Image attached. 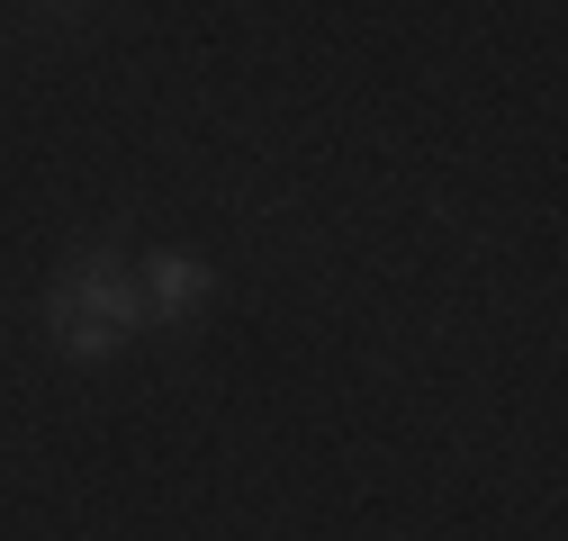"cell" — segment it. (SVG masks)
Wrapping results in <instances>:
<instances>
[{"label":"cell","mask_w":568,"mask_h":541,"mask_svg":"<svg viewBox=\"0 0 568 541\" xmlns=\"http://www.w3.org/2000/svg\"><path fill=\"white\" fill-rule=\"evenodd\" d=\"M135 289H145L154 325H172V316H190L207 289H217V270H207L199 253H135Z\"/></svg>","instance_id":"2"},{"label":"cell","mask_w":568,"mask_h":541,"mask_svg":"<svg viewBox=\"0 0 568 541\" xmlns=\"http://www.w3.org/2000/svg\"><path fill=\"white\" fill-rule=\"evenodd\" d=\"M145 289H135V253L118 244H91L54 270V289H45V334H54V353L63 361H118L135 334H145Z\"/></svg>","instance_id":"1"}]
</instances>
